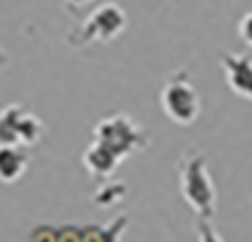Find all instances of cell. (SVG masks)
I'll return each instance as SVG.
<instances>
[{"label": "cell", "mask_w": 252, "mask_h": 242, "mask_svg": "<svg viewBox=\"0 0 252 242\" xmlns=\"http://www.w3.org/2000/svg\"><path fill=\"white\" fill-rule=\"evenodd\" d=\"M237 32H240V40H242L247 47H252V10L242 15V20H240V25H237Z\"/></svg>", "instance_id": "8fae6325"}, {"label": "cell", "mask_w": 252, "mask_h": 242, "mask_svg": "<svg viewBox=\"0 0 252 242\" xmlns=\"http://www.w3.org/2000/svg\"><path fill=\"white\" fill-rule=\"evenodd\" d=\"M82 163H84V168H87L92 176L106 178V176H111V173L116 171V166L121 163V158H119L114 151H109L104 144L92 141V146H89V149L84 151V156H82Z\"/></svg>", "instance_id": "ba28073f"}, {"label": "cell", "mask_w": 252, "mask_h": 242, "mask_svg": "<svg viewBox=\"0 0 252 242\" xmlns=\"http://www.w3.org/2000/svg\"><path fill=\"white\" fill-rule=\"evenodd\" d=\"M220 64H222L225 82H227L230 91H235L237 96H242L247 101H252V57L250 55L222 52Z\"/></svg>", "instance_id": "8992f818"}, {"label": "cell", "mask_w": 252, "mask_h": 242, "mask_svg": "<svg viewBox=\"0 0 252 242\" xmlns=\"http://www.w3.org/2000/svg\"><path fill=\"white\" fill-rule=\"evenodd\" d=\"M45 134L42 121L20 104H10L0 111V144L35 146Z\"/></svg>", "instance_id": "5b68a950"}, {"label": "cell", "mask_w": 252, "mask_h": 242, "mask_svg": "<svg viewBox=\"0 0 252 242\" xmlns=\"http://www.w3.org/2000/svg\"><path fill=\"white\" fill-rule=\"evenodd\" d=\"M30 156L20 146L0 144V183H15L28 171Z\"/></svg>", "instance_id": "52a82bcc"}, {"label": "cell", "mask_w": 252, "mask_h": 242, "mask_svg": "<svg viewBox=\"0 0 252 242\" xmlns=\"http://www.w3.org/2000/svg\"><path fill=\"white\" fill-rule=\"evenodd\" d=\"M198 242H225L208 217H198Z\"/></svg>", "instance_id": "30bf717a"}, {"label": "cell", "mask_w": 252, "mask_h": 242, "mask_svg": "<svg viewBox=\"0 0 252 242\" xmlns=\"http://www.w3.org/2000/svg\"><path fill=\"white\" fill-rule=\"evenodd\" d=\"M178 183H181V195L195 210V215L210 220L215 215V208H218V193H215V183L210 181L203 153L190 151L181 158Z\"/></svg>", "instance_id": "6da1fadb"}, {"label": "cell", "mask_w": 252, "mask_h": 242, "mask_svg": "<svg viewBox=\"0 0 252 242\" xmlns=\"http://www.w3.org/2000/svg\"><path fill=\"white\" fill-rule=\"evenodd\" d=\"M124 193H126V185H124L121 181H119V183L109 181V183H104V185L96 190L94 203H96V205H101V208H111L114 203H119V200L124 198Z\"/></svg>", "instance_id": "9c48e42d"}, {"label": "cell", "mask_w": 252, "mask_h": 242, "mask_svg": "<svg viewBox=\"0 0 252 242\" xmlns=\"http://www.w3.org/2000/svg\"><path fill=\"white\" fill-rule=\"evenodd\" d=\"M126 28V13L116 3H104L89 13V18L69 35V45L84 47L92 42H111Z\"/></svg>", "instance_id": "3957f363"}, {"label": "cell", "mask_w": 252, "mask_h": 242, "mask_svg": "<svg viewBox=\"0 0 252 242\" xmlns=\"http://www.w3.org/2000/svg\"><path fill=\"white\" fill-rule=\"evenodd\" d=\"M8 62V55H5V50H0V67H3Z\"/></svg>", "instance_id": "4fadbf2b"}, {"label": "cell", "mask_w": 252, "mask_h": 242, "mask_svg": "<svg viewBox=\"0 0 252 242\" xmlns=\"http://www.w3.org/2000/svg\"><path fill=\"white\" fill-rule=\"evenodd\" d=\"M94 141L104 144L124 161L126 156L139 153L141 149L149 146V134L126 114H111L104 116L94 126Z\"/></svg>", "instance_id": "7a4b0ae2"}, {"label": "cell", "mask_w": 252, "mask_h": 242, "mask_svg": "<svg viewBox=\"0 0 252 242\" xmlns=\"http://www.w3.org/2000/svg\"><path fill=\"white\" fill-rule=\"evenodd\" d=\"M161 109L163 114L181 126H190L200 116V96L190 84L186 72L173 74L161 89Z\"/></svg>", "instance_id": "277c9868"}, {"label": "cell", "mask_w": 252, "mask_h": 242, "mask_svg": "<svg viewBox=\"0 0 252 242\" xmlns=\"http://www.w3.org/2000/svg\"><path fill=\"white\" fill-rule=\"evenodd\" d=\"M64 3H67L69 8H82V5H87V3H92V0H64Z\"/></svg>", "instance_id": "7c38bea8"}]
</instances>
